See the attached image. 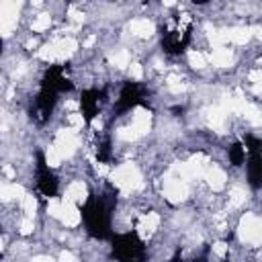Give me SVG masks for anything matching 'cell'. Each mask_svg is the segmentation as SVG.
Wrapping results in <instances>:
<instances>
[{"instance_id":"e0dca14e","label":"cell","mask_w":262,"mask_h":262,"mask_svg":"<svg viewBox=\"0 0 262 262\" xmlns=\"http://www.w3.org/2000/svg\"><path fill=\"white\" fill-rule=\"evenodd\" d=\"M252 33H254V37L262 43V25H256V27H252Z\"/></svg>"},{"instance_id":"4fadbf2b","label":"cell","mask_w":262,"mask_h":262,"mask_svg":"<svg viewBox=\"0 0 262 262\" xmlns=\"http://www.w3.org/2000/svg\"><path fill=\"white\" fill-rule=\"evenodd\" d=\"M16 229H18V233H20L23 237H27V235H31V233L35 231V221H33L31 217H23V219L18 221Z\"/></svg>"},{"instance_id":"8fae6325","label":"cell","mask_w":262,"mask_h":262,"mask_svg":"<svg viewBox=\"0 0 262 262\" xmlns=\"http://www.w3.org/2000/svg\"><path fill=\"white\" fill-rule=\"evenodd\" d=\"M61 162H63V156L55 147V143L47 145V149H45V164H47V168H59Z\"/></svg>"},{"instance_id":"2e32d148","label":"cell","mask_w":262,"mask_h":262,"mask_svg":"<svg viewBox=\"0 0 262 262\" xmlns=\"http://www.w3.org/2000/svg\"><path fill=\"white\" fill-rule=\"evenodd\" d=\"M57 262H76V256L72 252H68V250H61L59 256H57Z\"/></svg>"},{"instance_id":"8992f818","label":"cell","mask_w":262,"mask_h":262,"mask_svg":"<svg viewBox=\"0 0 262 262\" xmlns=\"http://www.w3.org/2000/svg\"><path fill=\"white\" fill-rule=\"evenodd\" d=\"M252 37H254L252 27H246V25L227 27V39H229V43H231V45H246Z\"/></svg>"},{"instance_id":"6da1fadb","label":"cell","mask_w":262,"mask_h":262,"mask_svg":"<svg viewBox=\"0 0 262 262\" xmlns=\"http://www.w3.org/2000/svg\"><path fill=\"white\" fill-rule=\"evenodd\" d=\"M237 235L244 244L258 248L262 246V217L254 215V213H246L239 219V227H237Z\"/></svg>"},{"instance_id":"7c38bea8","label":"cell","mask_w":262,"mask_h":262,"mask_svg":"<svg viewBox=\"0 0 262 262\" xmlns=\"http://www.w3.org/2000/svg\"><path fill=\"white\" fill-rule=\"evenodd\" d=\"M37 196H33V194H29L27 192V196L23 199V203H20V211H23V215L25 217H35V213H37Z\"/></svg>"},{"instance_id":"9a60e30c","label":"cell","mask_w":262,"mask_h":262,"mask_svg":"<svg viewBox=\"0 0 262 262\" xmlns=\"http://www.w3.org/2000/svg\"><path fill=\"white\" fill-rule=\"evenodd\" d=\"M129 76H131L135 82H141V80H143V66L137 63V61H133V63L129 66Z\"/></svg>"},{"instance_id":"5bb4252c","label":"cell","mask_w":262,"mask_h":262,"mask_svg":"<svg viewBox=\"0 0 262 262\" xmlns=\"http://www.w3.org/2000/svg\"><path fill=\"white\" fill-rule=\"evenodd\" d=\"M211 250H213V254H215L217 258H225V256L229 254V244L223 242V239H219V242H215V244L211 246Z\"/></svg>"},{"instance_id":"9c48e42d","label":"cell","mask_w":262,"mask_h":262,"mask_svg":"<svg viewBox=\"0 0 262 262\" xmlns=\"http://www.w3.org/2000/svg\"><path fill=\"white\" fill-rule=\"evenodd\" d=\"M108 61H111V66H115L117 70H127V68L131 66V51L125 49V47H119V49L111 51Z\"/></svg>"},{"instance_id":"7a4b0ae2","label":"cell","mask_w":262,"mask_h":262,"mask_svg":"<svg viewBox=\"0 0 262 262\" xmlns=\"http://www.w3.org/2000/svg\"><path fill=\"white\" fill-rule=\"evenodd\" d=\"M131 37H137V39H147L156 33V25L151 18H145V16H137V18H131L129 25H127Z\"/></svg>"},{"instance_id":"3957f363","label":"cell","mask_w":262,"mask_h":262,"mask_svg":"<svg viewBox=\"0 0 262 262\" xmlns=\"http://www.w3.org/2000/svg\"><path fill=\"white\" fill-rule=\"evenodd\" d=\"M207 59L213 68H229L235 59V53L229 47H213L211 53L207 55Z\"/></svg>"},{"instance_id":"5b68a950","label":"cell","mask_w":262,"mask_h":262,"mask_svg":"<svg viewBox=\"0 0 262 262\" xmlns=\"http://www.w3.org/2000/svg\"><path fill=\"white\" fill-rule=\"evenodd\" d=\"M63 199L66 201H72L76 205H84L86 199H88V188L82 180H72L68 186H66V192H63Z\"/></svg>"},{"instance_id":"ba28073f","label":"cell","mask_w":262,"mask_h":262,"mask_svg":"<svg viewBox=\"0 0 262 262\" xmlns=\"http://www.w3.org/2000/svg\"><path fill=\"white\" fill-rule=\"evenodd\" d=\"M51 23H53L51 12H39V14H35V16L29 20V31L35 33V35H43L45 31H49Z\"/></svg>"},{"instance_id":"30bf717a","label":"cell","mask_w":262,"mask_h":262,"mask_svg":"<svg viewBox=\"0 0 262 262\" xmlns=\"http://www.w3.org/2000/svg\"><path fill=\"white\" fill-rule=\"evenodd\" d=\"M186 59H188V66L192 70H205L209 66V59L201 49H188L186 51Z\"/></svg>"},{"instance_id":"277c9868","label":"cell","mask_w":262,"mask_h":262,"mask_svg":"<svg viewBox=\"0 0 262 262\" xmlns=\"http://www.w3.org/2000/svg\"><path fill=\"white\" fill-rule=\"evenodd\" d=\"M203 178L207 180V186H209L211 190H221V188H225V184H227V174H225V170L219 168L217 164H211V166L207 168V172H205Z\"/></svg>"},{"instance_id":"52a82bcc","label":"cell","mask_w":262,"mask_h":262,"mask_svg":"<svg viewBox=\"0 0 262 262\" xmlns=\"http://www.w3.org/2000/svg\"><path fill=\"white\" fill-rule=\"evenodd\" d=\"M61 201H63V213H61V219H59V221H61L66 227H76V225L80 223V219H82L78 205L72 203V201H66V199H61Z\"/></svg>"},{"instance_id":"ac0fdd59","label":"cell","mask_w":262,"mask_h":262,"mask_svg":"<svg viewBox=\"0 0 262 262\" xmlns=\"http://www.w3.org/2000/svg\"><path fill=\"white\" fill-rule=\"evenodd\" d=\"M252 92H254L258 98H262V82H258V84H252Z\"/></svg>"}]
</instances>
